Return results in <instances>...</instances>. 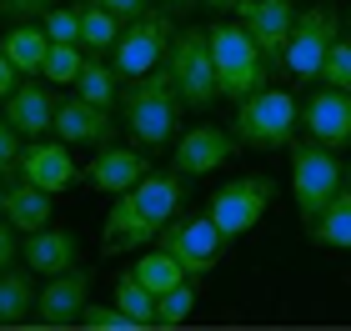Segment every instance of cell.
Listing matches in <instances>:
<instances>
[{
    "label": "cell",
    "instance_id": "6da1fadb",
    "mask_svg": "<svg viewBox=\"0 0 351 331\" xmlns=\"http://www.w3.org/2000/svg\"><path fill=\"white\" fill-rule=\"evenodd\" d=\"M181 90H176V75L171 71H151L141 81H125V131L136 136L141 151H161L166 140L181 131Z\"/></svg>",
    "mask_w": 351,
    "mask_h": 331
},
{
    "label": "cell",
    "instance_id": "7a4b0ae2",
    "mask_svg": "<svg viewBox=\"0 0 351 331\" xmlns=\"http://www.w3.org/2000/svg\"><path fill=\"white\" fill-rule=\"evenodd\" d=\"M206 36H211V60H216V86H221V96H231L236 106H241L246 96L266 90L271 60L261 56V45L246 36L241 21H221V25L206 30Z\"/></svg>",
    "mask_w": 351,
    "mask_h": 331
},
{
    "label": "cell",
    "instance_id": "3957f363",
    "mask_svg": "<svg viewBox=\"0 0 351 331\" xmlns=\"http://www.w3.org/2000/svg\"><path fill=\"white\" fill-rule=\"evenodd\" d=\"M341 181H346V171H341L337 156H331V146H322L316 136L291 146V196H296V211H301L306 226L326 211V201Z\"/></svg>",
    "mask_w": 351,
    "mask_h": 331
},
{
    "label": "cell",
    "instance_id": "277c9868",
    "mask_svg": "<svg viewBox=\"0 0 351 331\" xmlns=\"http://www.w3.org/2000/svg\"><path fill=\"white\" fill-rule=\"evenodd\" d=\"M291 131H296V101L286 90H256L236 106V121H231V136L241 146H256V151H281L291 146Z\"/></svg>",
    "mask_w": 351,
    "mask_h": 331
},
{
    "label": "cell",
    "instance_id": "5b68a950",
    "mask_svg": "<svg viewBox=\"0 0 351 331\" xmlns=\"http://www.w3.org/2000/svg\"><path fill=\"white\" fill-rule=\"evenodd\" d=\"M166 71L176 75V90L191 110H206L221 86H216V60H211V36L206 30H181L171 36V51H166Z\"/></svg>",
    "mask_w": 351,
    "mask_h": 331
},
{
    "label": "cell",
    "instance_id": "8992f818",
    "mask_svg": "<svg viewBox=\"0 0 351 331\" xmlns=\"http://www.w3.org/2000/svg\"><path fill=\"white\" fill-rule=\"evenodd\" d=\"M171 15H136L131 25H125V36H116V45H110V66H116L121 81H141V75H151L156 66H161V56L171 51Z\"/></svg>",
    "mask_w": 351,
    "mask_h": 331
},
{
    "label": "cell",
    "instance_id": "52a82bcc",
    "mask_svg": "<svg viewBox=\"0 0 351 331\" xmlns=\"http://www.w3.org/2000/svg\"><path fill=\"white\" fill-rule=\"evenodd\" d=\"M331 40H337V10L331 5H311L296 15L291 25V40H286V60L281 66L291 71V81H322V60L331 51Z\"/></svg>",
    "mask_w": 351,
    "mask_h": 331
},
{
    "label": "cell",
    "instance_id": "ba28073f",
    "mask_svg": "<svg viewBox=\"0 0 351 331\" xmlns=\"http://www.w3.org/2000/svg\"><path fill=\"white\" fill-rule=\"evenodd\" d=\"M271 196H276V181H271V176H241V181H226V186H221L206 211H211V221L226 231V241H236V236H246V231L266 216Z\"/></svg>",
    "mask_w": 351,
    "mask_h": 331
},
{
    "label": "cell",
    "instance_id": "9c48e42d",
    "mask_svg": "<svg viewBox=\"0 0 351 331\" xmlns=\"http://www.w3.org/2000/svg\"><path fill=\"white\" fill-rule=\"evenodd\" d=\"M161 246L171 251L176 261H181L186 276H206L211 266L221 261V251H226V231L211 221V211L206 216H186V221H166L161 231Z\"/></svg>",
    "mask_w": 351,
    "mask_h": 331
},
{
    "label": "cell",
    "instance_id": "30bf717a",
    "mask_svg": "<svg viewBox=\"0 0 351 331\" xmlns=\"http://www.w3.org/2000/svg\"><path fill=\"white\" fill-rule=\"evenodd\" d=\"M236 21L246 25V36L261 45V56L271 66L286 60V40H291V25H296V5L291 0H241L236 5Z\"/></svg>",
    "mask_w": 351,
    "mask_h": 331
},
{
    "label": "cell",
    "instance_id": "8fae6325",
    "mask_svg": "<svg viewBox=\"0 0 351 331\" xmlns=\"http://www.w3.org/2000/svg\"><path fill=\"white\" fill-rule=\"evenodd\" d=\"M90 271L86 266H71V271H60L56 281H45V291L36 296V321L40 326H71L81 321V311L90 302Z\"/></svg>",
    "mask_w": 351,
    "mask_h": 331
},
{
    "label": "cell",
    "instance_id": "7c38bea8",
    "mask_svg": "<svg viewBox=\"0 0 351 331\" xmlns=\"http://www.w3.org/2000/svg\"><path fill=\"white\" fill-rule=\"evenodd\" d=\"M51 131L66 140V146H110V136H116V116H110L106 106H90V101H60Z\"/></svg>",
    "mask_w": 351,
    "mask_h": 331
},
{
    "label": "cell",
    "instance_id": "4fadbf2b",
    "mask_svg": "<svg viewBox=\"0 0 351 331\" xmlns=\"http://www.w3.org/2000/svg\"><path fill=\"white\" fill-rule=\"evenodd\" d=\"M156 236H161V226H156V221L141 211L136 191H121V196H116V206H110V216H106L101 251H106V256H121V251L146 246V241H156Z\"/></svg>",
    "mask_w": 351,
    "mask_h": 331
},
{
    "label": "cell",
    "instance_id": "5bb4252c",
    "mask_svg": "<svg viewBox=\"0 0 351 331\" xmlns=\"http://www.w3.org/2000/svg\"><path fill=\"white\" fill-rule=\"evenodd\" d=\"M236 156V136L216 131V125H196L176 140V171L181 176H206V171H221Z\"/></svg>",
    "mask_w": 351,
    "mask_h": 331
},
{
    "label": "cell",
    "instance_id": "9a60e30c",
    "mask_svg": "<svg viewBox=\"0 0 351 331\" xmlns=\"http://www.w3.org/2000/svg\"><path fill=\"white\" fill-rule=\"evenodd\" d=\"M21 176L25 181H36L40 191H66V186H75L81 181V171H75V161H71V151H66V140H36V146H25L21 151Z\"/></svg>",
    "mask_w": 351,
    "mask_h": 331
},
{
    "label": "cell",
    "instance_id": "2e32d148",
    "mask_svg": "<svg viewBox=\"0 0 351 331\" xmlns=\"http://www.w3.org/2000/svg\"><path fill=\"white\" fill-rule=\"evenodd\" d=\"M301 121H306V131L322 140V146H331V151L351 146V90L326 86L322 96H311V106H306Z\"/></svg>",
    "mask_w": 351,
    "mask_h": 331
},
{
    "label": "cell",
    "instance_id": "e0dca14e",
    "mask_svg": "<svg viewBox=\"0 0 351 331\" xmlns=\"http://www.w3.org/2000/svg\"><path fill=\"white\" fill-rule=\"evenodd\" d=\"M25 266L40 276H60L71 266H81V246H75V231L66 226H40L25 236Z\"/></svg>",
    "mask_w": 351,
    "mask_h": 331
},
{
    "label": "cell",
    "instance_id": "ac0fdd59",
    "mask_svg": "<svg viewBox=\"0 0 351 331\" xmlns=\"http://www.w3.org/2000/svg\"><path fill=\"white\" fill-rule=\"evenodd\" d=\"M56 110H60V101H56L40 81H21V86L5 96V121H10L21 136H45V125L56 121Z\"/></svg>",
    "mask_w": 351,
    "mask_h": 331
},
{
    "label": "cell",
    "instance_id": "d6986e66",
    "mask_svg": "<svg viewBox=\"0 0 351 331\" xmlns=\"http://www.w3.org/2000/svg\"><path fill=\"white\" fill-rule=\"evenodd\" d=\"M141 176H151L146 156H141V151H125V146H106V156H95V161L86 166V181L95 186V191H110V196L131 191Z\"/></svg>",
    "mask_w": 351,
    "mask_h": 331
},
{
    "label": "cell",
    "instance_id": "ffe728a7",
    "mask_svg": "<svg viewBox=\"0 0 351 331\" xmlns=\"http://www.w3.org/2000/svg\"><path fill=\"white\" fill-rule=\"evenodd\" d=\"M5 221L21 236H30V231H40L45 221H51V191H40L36 181H15V186H5Z\"/></svg>",
    "mask_w": 351,
    "mask_h": 331
},
{
    "label": "cell",
    "instance_id": "44dd1931",
    "mask_svg": "<svg viewBox=\"0 0 351 331\" xmlns=\"http://www.w3.org/2000/svg\"><path fill=\"white\" fill-rule=\"evenodd\" d=\"M136 201H141V211H146L156 226L166 231V221L181 211V196H186V186H181V171H176V176H141L136 186Z\"/></svg>",
    "mask_w": 351,
    "mask_h": 331
},
{
    "label": "cell",
    "instance_id": "7402d4cb",
    "mask_svg": "<svg viewBox=\"0 0 351 331\" xmlns=\"http://www.w3.org/2000/svg\"><path fill=\"white\" fill-rule=\"evenodd\" d=\"M0 51L10 56V66L21 71V75H40L45 71V56H51V36H45V25H30V21H21L5 36V45Z\"/></svg>",
    "mask_w": 351,
    "mask_h": 331
},
{
    "label": "cell",
    "instance_id": "603a6c76",
    "mask_svg": "<svg viewBox=\"0 0 351 331\" xmlns=\"http://www.w3.org/2000/svg\"><path fill=\"white\" fill-rule=\"evenodd\" d=\"M311 241H316V246L351 251V186H337V191H331L326 211L311 221Z\"/></svg>",
    "mask_w": 351,
    "mask_h": 331
},
{
    "label": "cell",
    "instance_id": "cb8c5ba5",
    "mask_svg": "<svg viewBox=\"0 0 351 331\" xmlns=\"http://www.w3.org/2000/svg\"><path fill=\"white\" fill-rule=\"evenodd\" d=\"M36 286H30V276L25 271H0V326H21L36 317Z\"/></svg>",
    "mask_w": 351,
    "mask_h": 331
},
{
    "label": "cell",
    "instance_id": "d4e9b609",
    "mask_svg": "<svg viewBox=\"0 0 351 331\" xmlns=\"http://www.w3.org/2000/svg\"><path fill=\"white\" fill-rule=\"evenodd\" d=\"M75 15H81V40L90 45V51H110L121 36V21L110 15L106 5H95V0H81L75 5Z\"/></svg>",
    "mask_w": 351,
    "mask_h": 331
},
{
    "label": "cell",
    "instance_id": "484cf974",
    "mask_svg": "<svg viewBox=\"0 0 351 331\" xmlns=\"http://www.w3.org/2000/svg\"><path fill=\"white\" fill-rule=\"evenodd\" d=\"M116 66H101V60H86L81 66V75H75V96L81 101H90V106H116Z\"/></svg>",
    "mask_w": 351,
    "mask_h": 331
},
{
    "label": "cell",
    "instance_id": "4316f807",
    "mask_svg": "<svg viewBox=\"0 0 351 331\" xmlns=\"http://www.w3.org/2000/svg\"><path fill=\"white\" fill-rule=\"evenodd\" d=\"M116 306L125 311V317H136L141 326H156V291H151L136 271L116 281Z\"/></svg>",
    "mask_w": 351,
    "mask_h": 331
},
{
    "label": "cell",
    "instance_id": "83f0119b",
    "mask_svg": "<svg viewBox=\"0 0 351 331\" xmlns=\"http://www.w3.org/2000/svg\"><path fill=\"white\" fill-rule=\"evenodd\" d=\"M136 276L146 281V286H151L156 296H161V291H171V286H181V281H186L181 261H176L166 246H161V251H151V256H141V261H136Z\"/></svg>",
    "mask_w": 351,
    "mask_h": 331
},
{
    "label": "cell",
    "instance_id": "f1b7e54d",
    "mask_svg": "<svg viewBox=\"0 0 351 331\" xmlns=\"http://www.w3.org/2000/svg\"><path fill=\"white\" fill-rule=\"evenodd\" d=\"M81 66H86V60H81V51H75L71 40H51V56H45V71H40V75H45L51 86H75Z\"/></svg>",
    "mask_w": 351,
    "mask_h": 331
},
{
    "label": "cell",
    "instance_id": "f546056e",
    "mask_svg": "<svg viewBox=\"0 0 351 331\" xmlns=\"http://www.w3.org/2000/svg\"><path fill=\"white\" fill-rule=\"evenodd\" d=\"M191 306H196V286H191V276H186L181 286L156 296V326H181L191 317Z\"/></svg>",
    "mask_w": 351,
    "mask_h": 331
},
{
    "label": "cell",
    "instance_id": "4dcf8cb0",
    "mask_svg": "<svg viewBox=\"0 0 351 331\" xmlns=\"http://www.w3.org/2000/svg\"><path fill=\"white\" fill-rule=\"evenodd\" d=\"M322 75H326V86L351 90V40H331V51L322 60Z\"/></svg>",
    "mask_w": 351,
    "mask_h": 331
},
{
    "label": "cell",
    "instance_id": "1f68e13d",
    "mask_svg": "<svg viewBox=\"0 0 351 331\" xmlns=\"http://www.w3.org/2000/svg\"><path fill=\"white\" fill-rule=\"evenodd\" d=\"M81 321H86V326H95V331H136V326H141L136 317H125L121 306H95V302H86Z\"/></svg>",
    "mask_w": 351,
    "mask_h": 331
},
{
    "label": "cell",
    "instance_id": "d6a6232c",
    "mask_svg": "<svg viewBox=\"0 0 351 331\" xmlns=\"http://www.w3.org/2000/svg\"><path fill=\"white\" fill-rule=\"evenodd\" d=\"M45 36L51 40H71V45H81V15H75V5H51L45 10Z\"/></svg>",
    "mask_w": 351,
    "mask_h": 331
},
{
    "label": "cell",
    "instance_id": "836d02e7",
    "mask_svg": "<svg viewBox=\"0 0 351 331\" xmlns=\"http://www.w3.org/2000/svg\"><path fill=\"white\" fill-rule=\"evenodd\" d=\"M15 136H21V131H15V125L5 121V110H0V176L21 166V140H15Z\"/></svg>",
    "mask_w": 351,
    "mask_h": 331
},
{
    "label": "cell",
    "instance_id": "e575fe53",
    "mask_svg": "<svg viewBox=\"0 0 351 331\" xmlns=\"http://www.w3.org/2000/svg\"><path fill=\"white\" fill-rule=\"evenodd\" d=\"M56 0H0V10L10 15V21H36V15H45Z\"/></svg>",
    "mask_w": 351,
    "mask_h": 331
},
{
    "label": "cell",
    "instance_id": "d590c367",
    "mask_svg": "<svg viewBox=\"0 0 351 331\" xmlns=\"http://www.w3.org/2000/svg\"><path fill=\"white\" fill-rule=\"evenodd\" d=\"M95 5H106L110 15H116V21H121V15H125V21H136V15H146V0H95Z\"/></svg>",
    "mask_w": 351,
    "mask_h": 331
},
{
    "label": "cell",
    "instance_id": "8d00e7d4",
    "mask_svg": "<svg viewBox=\"0 0 351 331\" xmlns=\"http://www.w3.org/2000/svg\"><path fill=\"white\" fill-rule=\"evenodd\" d=\"M15 86H21V71L10 66V56H5V51H0V101H5Z\"/></svg>",
    "mask_w": 351,
    "mask_h": 331
},
{
    "label": "cell",
    "instance_id": "74e56055",
    "mask_svg": "<svg viewBox=\"0 0 351 331\" xmlns=\"http://www.w3.org/2000/svg\"><path fill=\"white\" fill-rule=\"evenodd\" d=\"M15 231V226H10ZM5 226H0V271H10V266H15V236H10Z\"/></svg>",
    "mask_w": 351,
    "mask_h": 331
},
{
    "label": "cell",
    "instance_id": "f35d334b",
    "mask_svg": "<svg viewBox=\"0 0 351 331\" xmlns=\"http://www.w3.org/2000/svg\"><path fill=\"white\" fill-rule=\"evenodd\" d=\"M206 5H211V10H236L241 0H206Z\"/></svg>",
    "mask_w": 351,
    "mask_h": 331
},
{
    "label": "cell",
    "instance_id": "ab89813d",
    "mask_svg": "<svg viewBox=\"0 0 351 331\" xmlns=\"http://www.w3.org/2000/svg\"><path fill=\"white\" fill-rule=\"evenodd\" d=\"M161 5H166V10H186V5H191V0H161Z\"/></svg>",
    "mask_w": 351,
    "mask_h": 331
},
{
    "label": "cell",
    "instance_id": "60d3db41",
    "mask_svg": "<svg viewBox=\"0 0 351 331\" xmlns=\"http://www.w3.org/2000/svg\"><path fill=\"white\" fill-rule=\"evenodd\" d=\"M0 211H5V191H0Z\"/></svg>",
    "mask_w": 351,
    "mask_h": 331
},
{
    "label": "cell",
    "instance_id": "b9f144b4",
    "mask_svg": "<svg viewBox=\"0 0 351 331\" xmlns=\"http://www.w3.org/2000/svg\"><path fill=\"white\" fill-rule=\"evenodd\" d=\"M346 186H351V166H346Z\"/></svg>",
    "mask_w": 351,
    "mask_h": 331
},
{
    "label": "cell",
    "instance_id": "7bdbcfd3",
    "mask_svg": "<svg viewBox=\"0 0 351 331\" xmlns=\"http://www.w3.org/2000/svg\"><path fill=\"white\" fill-rule=\"evenodd\" d=\"M0 15H5V10H0Z\"/></svg>",
    "mask_w": 351,
    "mask_h": 331
}]
</instances>
